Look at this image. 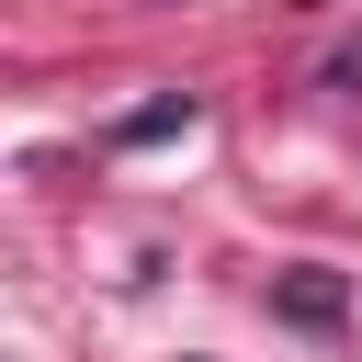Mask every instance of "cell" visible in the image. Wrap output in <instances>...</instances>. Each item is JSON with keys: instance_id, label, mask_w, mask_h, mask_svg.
I'll use <instances>...</instances> for the list:
<instances>
[{"instance_id": "1", "label": "cell", "mask_w": 362, "mask_h": 362, "mask_svg": "<svg viewBox=\"0 0 362 362\" xmlns=\"http://www.w3.org/2000/svg\"><path fill=\"white\" fill-rule=\"evenodd\" d=\"M272 317H294V328L328 339V328L351 317V283H339V272H283V283H272Z\"/></svg>"}, {"instance_id": "2", "label": "cell", "mask_w": 362, "mask_h": 362, "mask_svg": "<svg viewBox=\"0 0 362 362\" xmlns=\"http://www.w3.org/2000/svg\"><path fill=\"white\" fill-rule=\"evenodd\" d=\"M181 124H192V90H170V102L124 113V124H113V147H158V136H181Z\"/></svg>"}]
</instances>
